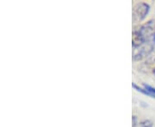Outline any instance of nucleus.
Listing matches in <instances>:
<instances>
[{
    "mask_svg": "<svg viewBox=\"0 0 155 127\" xmlns=\"http://www.w3.org/2000/svg\"><path fill=\"white\" fill-rule=\"evenodd\" d=\"M150 11V5L144 2L137 3L134 6L133 20L134 22H139L143 21L148 15Z\"/></svg>",
    "mask_w": 155,
    "mask_h": 127,
    "instance_id": "obj_1",
    "label": "nucleus"
},
{
    "mask_svg": "<svg viewBox=\"0 0 155 127\" xmlns=\"http://www.w3.org/2000/svg\"><path fill=\"white\" fill-rule=\"evenodd\" d=\"M153 48H154L153 45L150 44L149 42L145 43L144 45H142L140 47L134 48L133 53L134 60L140 61L145 59L153 51Z\"/></svg>",
    "mask_w": 155,
    "mask_h": 127,
    "instance_id": "obj_2",
    "label": "nucleus"
},
{
    "mask_svg": "<svg viewBox=\"0 0 155 127\" xmlns=\"http://www.w3.org/2000/svg\"><path fill=\"white\" fill-rule=\"evenodd\" d=\"M138 31L142 35L146 42H149V40L153 37L155 33V20H150L147 23L141 25Z\"/></svg>",
    "mask_w": 155,
    "mask_h": 127,
    "instance_id": "obj_3",
    "label": "nucleus"
},
{
    "mask_svg": "<svg viewBox=\"0 0 155 127\" xmlns=\"http://www.w3.org/2000/svg\"><path fill=\"white\" fill-rule=\"evenodd\" d=\"M145 43H147V42L145 41L144 38L139 32L138 29L134 30L133 32V35H132V45H133L134 48L140 47L142 45H144Z\"/></svg>",
    "mask_w": 155,
    "mask_h": 127,
    "instance_id": "obj_4",
    "label": "nucleus"
},
{
    "mask_svg": "<svg viewBox=\"0 0 155 127\" xmlns=\"http://www.w3.org/2000/svg\"><path fill=\"white\" fill-rule=\"evenodd\" d=\"M143 88L147 90V92L148 93L150 97H153V98H155V88L154 87H152L148 84H146V83H143Z\"/></svg>",
    "mask_w": 155,
    "mask_h": 127,
    "instance_id": "obj_5",
    "label": "nucleus"
},
{
    "mask_svg": "<svg viewBox=\"0 0 155 127\" xmlns=\"http://www.w3.org/2000/svg\"><path fill=\"white\" fill-rule=\"evenodd\" d=\"M138 127H153V123L149 119H145L139 124Z\"/></svg>",
    "mask_w": 155,
    "mask_h": 127,
    "instance_id": "obj_6",
    "label": "nucleus"
},
{
    "mask_svg": "<svg viewBox=\"0 0 155 127\" xmlns=\"http://www.w3.org/2000/svg\"><path fill=\"white\" fill-rule=\"evenodd\" d=\"M132 120H133V126L132 127H138L139 124H138V120H137V117L133 116Z\"/></svg>",
    "mask_w": 155,
    "mask_h": 127,
    "instance_id": "obj_7",
    "label": "nucleus"
},
{
    "mask_svg": "<svg viewBox=\"0 0 155 127\" xmlns=\"http://www.w3.org/2000/svg\"><path fill=\"white\" fill-rule=\"evenodd\" d=\"M153 43L155 44V33L154 34H153Z\"/></svg>",
    "mask_w": 155,
    "mask_h": 127,
    "instance_id": "obj_8",
    "label": "nucleus"
}]
</instances>
